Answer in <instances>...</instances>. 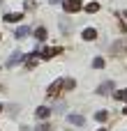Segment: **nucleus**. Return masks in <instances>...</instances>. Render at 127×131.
Returning a JSON list of instances; mask_svg holds the SVG:
<instances>
[{"instance_id": "obj_1", "label": "nucleus", "mask_w": 127, "mask_h": 131, "mask_svg": "<svg viewBox=\"0 0 127 131\" xmlns=\"http://www.w3.org/2000/svg\"><path fill=\"white\" fill-rule=\"evenodd\" d=\"M62 9L67 14H74V12L83 9V5H81V0H62Z\"/></svg>"}, {"instance_id": "obj_2", "label": "nucleus", "mask_w": 127, "mask_h": 131, "mask_svg": "<svg viewBox=\"0 0 127 131\" xmlns=\"http://www.w3.org/2000/svg\"><path fill=\"white\" fill-rule=\"evenodd\" d=\"M113 88H116V83H113V81H104V83L97 88V94H102V97H104V94L113 92Z\"/></svg>"}, {"instance_id": "obj_3", "label": "nucleus", "mask_w": 127, "mask_h": 131, "mask_svg": "<svg viewBox=\"0 0 127 131\" xmlns=\"http://www.w3.org/2000/svg\"><path fill=\"white\" fill-rule=\"evenodd\" d=\"M23 60H25V55L16 51V53H12V58L7 60V67H16V64H19V62H23Z\"/></svg>"}, {"instance_id": "obj_4", "label": "nucleus", "mask_w": 127, "mask_h": 131, "mask_svg": "<svg viewBox=\"0 0 127 131\" xmlns=\"http://www.w3.org/2000/svg\"><path fill=\"white\" fill-rule=\"evenodd\" d=\"M51 113H53V111H51L49 106H39V108L35 111V117H37V120H46V117H49Z\"/></svg>"}, {"instance_id": "obj_5", "label": "nucleus", "mask_w": 127, "mask_h": 131, "mask_svg": "<svg viewBox=\"0 0 127 131\" xmlns=\"http://www.w3.org/2000/svg\"><path fill=\"white\" fill-rule=\"evenodd\" d=\"M67 122H69V124H76V127H83V124H86V117L72 113V115H67Z\"/></svg>"}, {"instance_id": "obj_6", "label": "nucleus", "mask_w": 127, "mask_h": 131, "mask_svg": "<svg viewBox=\"0 0 127 131\" xmlns=\"http://www.w3.org/2000/svg\"><path fill=\"white\" fill-rule=\"evenodd\" d=\"M5 21H7V23H19V21H23V14H21V12H19V14H16V12H9V14H5Z\"/></svg>"}, {"instance_id": "obj_7", "label": "nucleus", "mask_w": 127, "mask_h": 131, "mask_svg": "<svg viewBox=\"0 0 127 131\" xmlns=\"http://www.w3.org/2000/svg\"><path fill=\"white\" fill-rule=\"evenodd\" d=\"M28 35H30V28H28V25H19V28H16V32H14V37H16V39H23V37H28Z\"/></svg>"}, {"instance_id": "obj_8", "label": "nucleus", "mask_w": 127, "mask_h": 131, "mask_svg": "<svg viewBox=\"0 0 127 131\" xmlns=\"http://www.w3.org/2000/svg\"><path fill=\"white\" fill-rule=\"evenodd\" d=\"M81 37H83L86 41H93V39H97V30H95V28H86Z\"/></svg>"}, {"instance_id": "obj_9", "label": "nucleus", "mask_w": 127, "mask_h": 131, "mask_svg": "<svg viewBox=\"0 0 127 131\" xmlns=\"http://www.w3.org/2000/svg\"><path fill=\"white\" fill-rule=\"evenodd\" d=\"M60 90H62V81H56V83H51V88H49V92H46V94H49V97H56Z\"/></svg>"}, {"instance_id": "obj_10", "label": "nucleus", "mask_w": 127, "mask_h": 131, "mask_svg": "<svg viewBox=\"0 0 127 131\" xmlns=\"http://www.w3.org/2000/svg\"><path fill=\"white\" fill-rule=\"evenodd\" d=\"M58 53H62L60 46H56V48H44V51H42V58H53V55H58Z\"/></svg>"}, {"instance_id": "obj_11", "label": "nucleus", "mask_w": 127, "mask_h": 131, "mask_svg": "<svg viewBox=\"0 0 127 131\" xmlns=\"http://www.w3.org/2000/svg\"><path fill=\"white\" fill-rule=\"evenodd\" d=\"M35 39L44 41V39H46V28H42V25H39V28H35Z\"/></svg>"}, {"instance_id": "obj_12", "label": "nucleus", "mask_w": 127, "mask_h": 131, "mask_svg": "<svg viewBox=\"0 0 127 131\" xmlns=\"http://www.w3.org/2000/svg\"><path fill=\"white\" fill-rule=\"evenodd\" d=\"M62 88H65V90H74V88H76V81H74V78H65V81H62Z\"/></svg>"}, {"instance_id": "obj_13", "label": "nucleus", "mask_w": 127, "mask_h": 131, "mask_svg": "<svg viewBox=\"0 0 127 131\" xmlns=\"http://www.w3.org/2000/svg\"><path fill=\"white\" fill-rule=\"evenodd\" d=\"M106 117H109L106 111H97V113H95V120H97V122H106Z\"/></svg>"}, {"instance_id": "obj_14", "label": "nucleus", "mask_w": 127, "mask_h": 131, "mask_svg": "<svg viewBox=\"0 0 127 131\" xmlns=\"http://www.w3.org/2000/svg\"><path fill=\"white\" fill-rule=\"evenodd\" d=\"M83 9H86V12H88V14H95V12H97V9H99V5H97V2H90V5H86V7H83Z\"/></svg>"}, {"instance_id": "obj_15", "label": "nucleus", "mask_w": 127, "mask_h": 131, "mask_svg": "<svg viewBox=\"0 0 127 131\" xmlns=\"http://www.w3.org/2000/svg\"><path fill=\"white\" fill-rule=\"evenodd\" d=\"M116 99H120V101H127V88H123V90H118V92H116Z\"/></svg>"}, {"instance_id": "obj_16", "label": "nucleus", "mask_w": 127, "mask_h": 131, "mask_svg": "<svg viewBox=\"0 0 127 131\" xmlns=\"http://www.w3.org/2000/svg\"><path fill=\"white\" fill-rule=\"evenodd\" d=\"M93 67H95V69H102V67H104V58H95V60H93Z\"/></svg>"}, {"instance_id": "obj_17", "label": "nucleus", "mask_w": 127, "mask_h": 131, "mask_svg": "<svg viewBox=\"0 0 127 131\" xmlns=\"http://www.w3.org/2000/svg\"><path fill=\"white\" fill-rule=\"evenodd\" d=\"M35 131H51V124H46V122H44V124H39Z\"/></svg>"}, {"instance_id": "obj_18", "label": "nucleus", "mask_w": 127, "mask_h": 131, "mask_svg": "<svg viewBox=\"0 0 127 131\" xmlns=\"http://www.w3.org/2000/svg\"><path fill=\"white\" fill-rule=\"evenodd\" d=\"M49 2H53V5H56V2H62V0H49Z\"/></svg>"}, {"instance_id": "obj_19", "label": "nucleus", "mask_w": 127, "mask_h": 131, "mask_svg": "<svg viewBox=\"0 0 127 131\" xmlns=\"http://www.w3.org/2000/svg\"><path fill=\"white\" fill-rule=\"evenodd\" d=\"M123 113H125V115H127V106H125V111H123Z\"/></svg>"}, {"instance_id": "obj_20", "label": "nucleus", "mask_w": 127, "mask_h": 131, "mask_svg": "<svg viewBox=\"0 0 127 131\" xmlns=\"http://www.w3.org/2000/svg\"><path fill=\"white\" fill-rule=\"evenodd\" d=\"M0 113H2V104H0Z\"/></svg>"}, {"instance_id": "obj_21", "label": "nucleus", "mask_w": 127, "mask_h": 131, "mask_svg": "<svg viewBox=\"0 0 127 131\" xmlns=\"http://www.w3.org/2000/svg\"><path fill=\"white\" fill-rule=\"evenodd\" d=\"M99 131H106V129H99Z\"/></svg>"}, {"instance_id": "obj_22", "label": "nucleus", "mask_w": 127, "mask_h": 131, "mask_svg": "<svg viewBox=\"0 0 127 131\" xmlns=\"http://www.w3.org/2000/svg\"><path fill=\"white\" fill-rule=\"evenodd\" d=\"M125 16H127V12H125Z\"/></svg>"}, {"instance_id": "obj_23", "label": "nucleus", "mask_w": 127, "mask_h": 131, "mask_svg": "<svg viewBox=\"0 0 127 131\" xmlns=\"http://www.w3.org/2000/svg\"><path fill=\"white\" fill-rule=\"evenodd\" d=\"M0 2H2V0H0Z\"/></svg>"}]
</instances>
